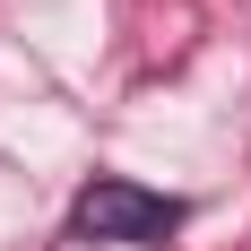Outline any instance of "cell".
Segmentation results:
<instances>
[{"label": "cell", "mask_w": 251, "mask_h": 251, "mask_svg": "<svg viewBox=\"0 0 251 251\" xmlns=\"http://www.w3.org/2000/svg\"><path fill=\"white\" fill-rule=\"evenodd\" d=\"M182 226H191V208H182L174 191H148V182H130V174H96L87 191H78V208H70V234H78V243H104V251H148V243H174Z\"/></svg>", "instance_id": "6da1fadb"}]
</instances>
